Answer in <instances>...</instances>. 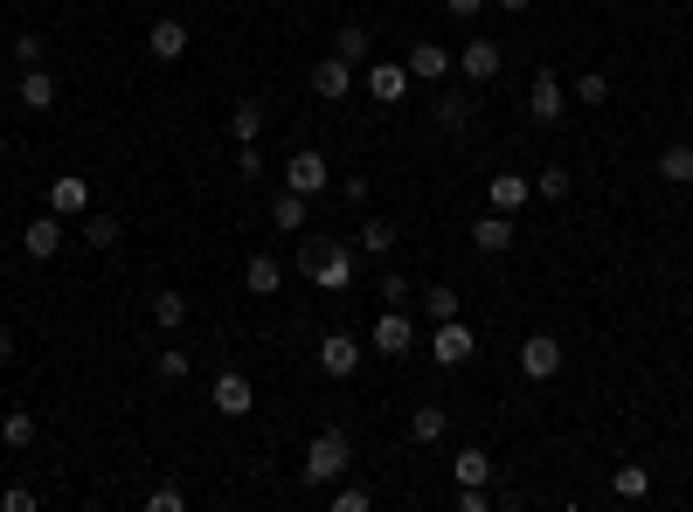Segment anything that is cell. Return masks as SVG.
Returning a JSON list of instances; mask_svg holds the SVG:
<instances>
[{"label":"cell","instance_id":"cell-1","mask_svg":"<svg viewBox=\"0 0 693 512\" xmlns=\"http://www.w3.org/2000/svg\"><path fill=\"white\" fill-rule=\"evenodd\" d=\"M298 271H306L320 291H354V271H361V250H347V242H306L298 250Z\"/></svg>","mask_w":693,"mask_h":512},{"label":"cell","instance_id":"cell-2","mask_svg":"<svg viewBox=\"0 0 693 512\" xmlns=\"http://www.w3.org/2000/svg\"><path fill=\"white\" fill-rule=\"evenodd\" d=\"M347 464H354L347 429H320V436L306 444V485H341V478H347Z\"/></svg>","mask_w":693,"mask_h":512},{"label":"cell","instance_id":"cell-3","mask_svg":"<svg viewBox=\"0 0 693 512\" xmlns=\"http://www.w3.org/2000/svg\"><path fill=\"white\" fill-rule=\"evenodd\" d=\"M285 187H292V195H326V187H333V166H326V153H320V146H298V153L285 160Z\"/></svg>","mask_w":693,"mask_h":512},{"label":"cell","instance_id":"cell-4","mask_svg":"<svg viewBox=\"0 0 693 512\" xmlns=\"http://www.w3.org/2000/svg\"><path fill=\"white\" fill-rule=\"evenodd\" d=\"M561 111H569V84H561V70H534V84H528V118H534V125H561Z\"/></svg>","mask_w":693,"mask_h":512},{"label":"cell","instance_id":"cell-5","mask_svg":"<svg viewBox=\"0 0 693 512\" xmlns=\"http://www.w3.org/2000/svg\"><path fill=\"white\" fill-rule=\"evenodd\" d=\"M472 353H479V333L465 326V319H437V333H430V360H437V367H465Z\"/></svg>","mask_w":693,"mask_h":512},{"label":"cell","instance_id":"cell-6","mask_svg":"<svg viewBox=\"0 0 693 512\" xmlns=\"http://www.w3.org/2000/svg\"><path fill=\"white\" fill-rule=\"evenodd\" d=\"M209 402H215V415H230V423H243V415L257 409V388H250V374L222 367V374H215V388H209Z\"/></svg>","mask_w":693,"mask_h":512},{"label":"cell","instance_id":"cell-7","mask_svg":"<svg viewBox=\"0 0 693 512\" xmlns=\"http://www.w3.org/2000/svg\"><path fill=\"white\" fill-rule=\"evenodd\" d=\"M306 84H312V98H326V104H341L354 84H361V70L354 63H341V55H320V63L306 70Z\"/></svg>","mask_w":693,"mask_h":512},{"label":"cell","instance_id":"cell-8","mask_svg":"<svg viewBox=\"0 0 693 512\" xmlns=\"http://www.w3.org/2000/svg\"><path fill=\"white\" fill-rule=\"evenodd\" d=\"M520 374H528V382H555L561 374V339L555 333H528L520 339Z\"/></svg>","mask_w":693,"mask_h":512},{"label":"cell","instance_id":"cell-9","mask_svg":"<svg viewBox=\"0 0 693 512\" xmlns=\"http://www.w3.org/2000/svg\"><path fill=\"white\" fill-rule=\"evenodd\" d=\"M499 70H507V49H499L493 35H479V42H465V55H458V77H465V84H493Z\"/></svg>","mask_w":693,"mask_h":512},{"label":"cell","instance_id":"cell-10","mask_svg":"<svg viewBox=\"0 0 693 512\" xmlns=\"http://www.w3.org/2000/svg\"><path fill=\"white\" fill-rule=\"evenodd\" d=\"M409 347H417V326H409V305H388L382 319H374V353L403 360Z\"/></svg>","mask_w":693,"mask_h":512},{"label":"cell","instance_id":"cell-11","mask_svg":"<svg viewBox=\"0 0 693 512\" xmlns=\"http://www.w3.org/2000/svg\"><path fill=\"white\" fill-rule=\"evenodd\" d=\"M354 367H361V339H354V333H326L320 339V374H326V382H347Z\"/></svg>","mask_w":693,"mask_h":512},{"label":"cell","instance_id":"cell-12","mask_svg":"<svg viewBox=\"0 0 693 512\" xmlns=\"http://www.w3.org/2000/svg\"><path fill=\"white\" fill-rule=\"evenodd\" d=\"M361 84H368V98H374V104H403V90L417 84V77H409V63H368V70H361Z\"/></svg>","mask_w":693,"mask_h":512},{"label":"cell","instance_id":"cell-13","mask_svg":"<svg viewBox=\"0 0 693 512\" xmlns=\"http://www.w3.org/2000/svg\"><path fill=\"white\" fill-rule=\"evenodd\" d=\"M49 215H90V180L84 174H55L49 180Z\"/></svg>","mask_w":693,"mask_h":512},{"label":"cell","instance_id":"cell-14","mask_svg":"<svg viewBox=\"0 0 693 512\" xmlns=\"http://www.w3.org/2000/svg\"><path fill=\"white\" fill-rule=\"evenodd\" d=\"M63 242H70V229H63V215H35L28 229H22V250H28L35 263H49L55 250H63Z\"/></svg>","mask_w":693,"mask_h":512},{"label":"cell","instance_id":"cell-15","mask_svg":"<svg viewBox=\"0 0 693 512\" xmlns=\"http://www.w3.org/2000/svg\"><path fill=\"white\" fill-rule=\"evenodd\" d=\"M472 250H485V257H507V250H513V215L485 208V215L472 222Z\"/></svg>","mask_w":693,"mask_h":512},{"label":"cell","instance_id":"cell-16","mask_svg":"<svg viewBox=\"0 0 693 512\" xmlns=\"http://www.w3.org/2000/svg\"><path fill=\"white\" fill-rule=\"evenodd\" d=\"M528 201H534V180H520V174H493V180H485V208H499V215H520Z\"/></svg>","mask_w":693,"mask_h":512},{"label":"cell","instance_id":"cell-17","mask_svg":"<svg viewBox=\"0 0 693 512\" xmlns=\"http://www.w3.org/2000/svg\"><path fill=\"white\" fill-rule=\"evenodd\" d=\"M243 291H250V298H271V291H285V263H277L271 250H257L250 263H243Z\"/></svg>","mask_w":693,"mask_h":512},{"label":"cell","instance_id":"cell-18","mask_svg":"<svg viewBox=\"0 0 693 512\" xmlns=\"http://www.w3.org/2000/svg\"><path fill=\"white\" fill-rule=\"evenodd\" d=\"M451 70H458V55L444 49V42H417V49H409V77L437 84V77H451Z\"/></svg>","mask_w":693,"mask_h":512},{"label":"cell","instance_id":"cell-19","mask_svg":"<svg viewBox=\"0 0 693 512\" xmlns=\"http://www.w3.org/2000/svg\"><path fill=\"white\" fill-rule=\"evenodd\" d=\"M146 49H153V63H181V55H187V22H174V14L153 22V28H146Z\"/></svg>","mask_w":693,"mask_h":512},{"label":"cell","instance_id":"cell-20","mask_svg":"<svg viewBox=\"0 0 693 512\" xmlns=\"http://www.w3.org/2000/svg\"><path fill=\"white\" fill-rule=\"evenodd\" d=\"M444 429H451V409H444V402H417V409H409V444H444Z\"/></svg>","mask_w":693,"mask_h":512},{"label":"cell","instance_id":"cell-21","mask_svg":"<svg viewBox=\"0 0 693 512\" xmlns=\"http://www.w3.org/2000/svg\"><path fill=\"white\" fill-rule=\"evenodd\" d=\"M14 98H22L28 111H49V104H55V77H49L42 63H35V70H14Z\"/></svg>","mask_w":693,"mask_h":512},{"label":"cell","instance_id":"cell-22","mask_svg":"<svg viewBox=\"0 0 693 512\" xmlns=\"http://www.w3.org/2000/svg\"><path fill=\"white\" fill-rule=\"evenodd\" d=\"M354 250H361V257H396V222H388V215H368L361 229H354Z\"/></svg>","mask_w":693,"mask_h":512},{"label":"cell","instance_id":"cell-23","mask_svg":"<svg viewBox=\"0 0 693 512\" xmlns=\"http://www.w3.org/2000/svg\"><path fill=\"white\" fill-rule=\"evenodd\" d=\"M119 236H125V222L111 208H90L84 215V250H119Z\"/></svg>","mask_w":693,"mask_h":512},{"label":"cell","instance_id":"cell-24","mask_svg":"<svg viewBox=\"0 0 693 512\" xmlns=\"http://www.w3.org/2000/svg\"><path fill=\"white\" fill-rule=\"evenodd\" d=\"M271 222H277L285 236H298V229L312 222V201H306V195H292V187H285V195H271Z\"/></svg>","mask_w":693,"mask_h":512},{"label":"cell","instance_id":"cell-25","mask_svg":"<svg viewBox=\"0 0 693 512\" xmlns=\"http://www.w3.org/2000/svg\"><path fill=\"white\" fill-rule=\"evenodd\" d=\"M659 180L666 187H693V146L686 139H672L666 153H659Z\"/></svg>","mask_w":693,"mask_h":512},{"label":"cell","instance_id":"cell-26","mask_svg":"<svg viewBox=\"0 0 693 512\" xmlns=\"http://www.w3.org/2000/svg\"><path fill=\"white\" fill-rule=\"evenodd\" d=\"M333 55L354 63V70H368V28L361 22H341V28H333Z\"/></svg>","mask_w":693,"mask_h":512},{"label":"cell","instance_id":"cell-27","mask_svg":"<svg viewBox=\"0 0 693 512\" xmlns=\"http://www.w3.org/2000/svg\"><path fill=\"white\" fill-rule=\"evenodd\" d=\"M230 132H236V146H250V139H264V104H257V98H243V104L230 111Z\"/></svg>","mask_w":693,"mask_h":512},{"label":"cell","instance_id":"cell-28","mask_svg":"<svg viewBox=\"0 0 693 512\" xmlns=\"http://www.w3.org/2000/svg\"><path fill=\"white\" fill-rule=\"evenodd\" d=\"M153 326L160 333H181L187 326V298L181 291H153Z\"/></svg>","mask_w":693,"mask_h":512},{"label":"cell","instance_id":"cell-29","mask_svg":"<svg viewBox=\"0 0 693 512\" xmlns=\"http://www.w3.org/2000/svg\"><path fill=\"white\" fill-rule=\"evenodd\" d=\"M0 444H8V450H28V444H35V415H28V409H8V415H0Z\"/></svg>","mask_w":693,"mask_h":512},{"label":"cell","instance_id":"cell-30","mask_svg":"<svg viewBox=\"0 0 693 512\" xmlns=\"http://www.w3.org/2000/svg\"><path fill=\"white\" fill-rule=\"evenodd\" d=\"M451 471H458V485H485V478H493V458H485V450H479V444H465V450H458V464H451Z\"/></svg>","mask_w":693,"mask_h":512},{"label":"cell","instance_id":"cell-31","mask_svg":"<svg viewBox=\"0 0 693 512\" xmlns=\"http://www.w3.org/2000/svg\"><path fill=\"white\" fill-rule=\"evenodd\" d=\"M610 491H617V499H645V491H652V471H645V464H617Z\"/></svg>","mask_w":693,"mask_h":512},{"label":"cell","instance_id":"cell-32","mask_svg":"<svg viewBox=\"0 0 693 512\" xmlns=\"http://www.w3.org/2000/svg\"><path fill=\"white\" fill-rule=\"evenodd\" d=\"M437 125L444 132H465V125H472V104H465L458 90H444V98H437Z\"/></svg>","mask_w":693,"mask_h":512},{"label":"cell","instance_id":"cell-33","mask_svg":"<svg viewBox=\"0 0 693 512\" xmlns=\"http://www.w3.org/2000/svg\"><path fill=\"white\" fill-rule=\"evenodd\" d=\"M417 298H423L430 319H458V291H451V284H430V291H417Z\"/></svg>","mask_w":693,"mask_h":512},{"label":"cell","instance_id":"cell-34","mask_svg":"<svg viewBox=\"0 0 693 512\" xmlns=\"http://www.w3.org/2000/svg\"><path fill=\"white\" fill-rule=\"evenodd\" d=\"M534 201H569V166H548V174L534 180Z\"/></svg>","mask_w":693,"mask_h":512},{"label":"cell","instance_id":"cell-35","mask_svg":"<svg viewBox=\"0 0 693 512\" xmlns=\"http://www.w3.org/2000/svg\"><path fill=\"white\" fill-rule=\"evenodd\" d=\"M187 367H195V360H187L181 347H166V353H153V374H160V382H187Z\"/></svg>","mask_w":693,"mask_h":512},{"label":"cell","instance_id":"cell-36","mask_svg":"<svg viewBox=\"0 0 693 512\" xmlns=\"http://www.w3.org/2000/svg\"><path fill=\"white\" fill-rule=\"evenodd\" d=\"M368 505H374L368 485H333V512H368Z\"/></svg>","mask_w":693,"mask_h":512},{"label":"cell","instance_id":"cell-37","mask_svg":"<svg viewBox=\"0 0 693 512\" xmlns=\"http://www.w3.org/2000/svg\"><path fill=\"white\" fill-rule=\"evenodd\" d=\"M576 98H583V104H604V98H610V77H604V70H583V77H576Z\"/></svg>","mask_w":693,"mask_h":512},{"label":"cell","instance_id":"cell-38","mask_svg":"<svg viewBox=\"0 0 693 512\" xmlns=\"http://www.w3.org/2000/svg\"><path fill=\"white\" fill-rule=\"evenodd\" d=\"M35 63H42V35H14V70H35Z\"/></svg>","mask_w":693,"mask_h":512},{"label":"cell","instance_id":"cell-39","mask_svg":"<svg viewBox=\"0 0 693 512\" xmlns=\"http://www.w3.org/2000/svg\"><path fill=\"white\" fill-rule=\"evenodd\" d=\"M236 180H264V153H257V139L236 146Z\"/></svg>","mask_w":693,"mask_h":512},{"label":"cell","instance_id":"cell-40","mask_svg":"<svg viewBox=\"0 0 693 512\" xmlns=\"http://www.w3.org/2000/svg\"><path fill=\"white\" fill-rule=\"evenodd\" d=\"M409 298H417V291H409V277L403 271H382V305H409Z\"/></svg>","mask_w":693,"mask_h":512},{"label":"cell","instance_id":"cell-41","mask_svg":"<svg viewBox=\"0 0 693 512\" xmlns=\"http://www.w3.org/2000/svg\"><path fill=\"white\" fill-rule=\"evenodd\" d=\"M0 512H35V491L28 485H8V491H0Z\"/></svg>","mask_w":693,"mask_h":512},{"label":"cell","instance_id":"cell-42","mask_svg":"<svg viewBox=\"0 0 693 512\" xmlns=\"http://www.w3.org/2000/svg\"><path fill=\"white\" fill-rule=\"evenodd\" d=\"M485 505H493V491H485V485H458V512H485Z\"/></svg>","mask_w":693,"mask_h":512},{"label":"cell","instance_id":"cell-43","mask_svg":"<svg viewBox=\"0 0 693 512\" xmlns=\"http://www.w3.org/2000/svg\"><path fill=\"white\" fill-rule=\"evenodd\" d=\"M146 505H153V512H181L187 499H181V485H160V491H153V499H146Z\"/></svg>","mask_w":693,"mask_h":512},{"label":"cell","instance_id":"cell-44","mask_svg":"<svg viewBox=\"0 0 693 512\" xmlns=\"http://www.w3.org/2000/svg\"><path fill=\"white\" fill-rule=\"evenodd\" d=\"M444 8H451L458 22H472V14H485V0H444Z\"/></svg>","mask_w":693,"mask_h":512},{"label":"cell","instance_id":"cell-45","mask_svg":"<svg viewBox=\"0 0 693 512\" xmlns=\"http://www.w3.org/2000/svg\"><path fill=\"white\" fill-rule=\"evenodd\" d=\"M0 360H14V333H8V319H0Z\"/></svg>","mask_w":693,"mask_h":512},{"label":"cell","instance_id":"cell-46","mask_svg":"<svg viewBox=\"0 0 693 512\" xmlns=\"http://www.w3.org/2000/svg\"><path fill=\"white\" fill-rule=\"evenodd\" d=\"M499 8H507V14H528V8H534V0H499Z\"/></svg>","mask_w":693,"mask_h":512}]
</instances>
